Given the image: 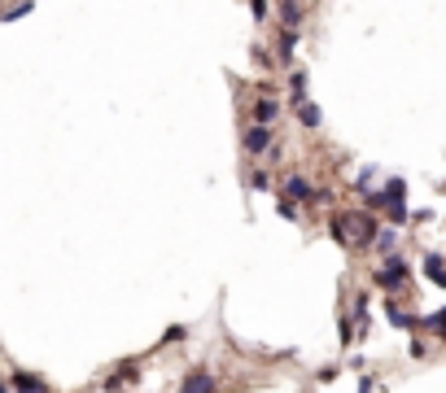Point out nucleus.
Listing matches in <instances>:
<instances>
[{
	"mask_svg": "<svg viewBox=\"0 0 446 393\" xmlns=\"http://www.w3.org/2000/svg\"><path fill=\"white\" fill-rule=\"evenodd\" d=\"M294 110H298V118H302V127H320L324 123V114H320V105H311V101H302V105H294Z\"/></svg>",
	"mask_w": 446,
	"mask_h": 393,
	"instance_id": "ddd939ff",
	"label": "nucleus"
},
{
	"mask_svg": "<svg viewBox=\"0 0 446 393\" xmlns=\"http://www.w3.org/2000/svg\"><path fill=\"white\" fill-rule=\"evenodd\" d=\"M420 271H425L429 284L446 288V258H442V254H425V267H420Z\"/></svg>",
	"mask_w": 446,
	"mask_h": 393,
	"instance_id": "6e6552de",
	"label": "nucleus"
},
{
	"mask_svg": "<svg viewBox=\"0 0 446 393\" xmlns=\"http://www.w3.org/2000/svg\"><path fill=\"white\" fill-rule=\"evenodd\" d=\"M394 245H398V227H381V232H377V241H372V249L389 258V254H394Z\"/></svg>",
	"mask_w": 446,
	"mask_h": 393,
	"instance_id": "f8f14e48",
	"label": "nucleus"
},
{
	"mask_svg": "<svg viewBox=\"0 0 446 393\" xmlns=\"http://www.w3.org/2000/svg\"><path fill=\"white\" fill-rule=\"evenodd\" d=\"M359 393H372V380H367V376L359 380Z\"/></svg>",
	"mask_w": 446,
	"mask_h": 393,
	"instance_id": "aec40b11",
	"label": "nucleus"
},
{
	"mask_svg": "<svg viewBox=\"0 0 446 393\" xmlns=\"http://www.w3.org/2000/svg\"><path fill=\"white\" fill-rule=\"evenodd\" d=\"M280 197L294 205H315V183L306 175H284L280 179Z\"/></svg>",
	"mask_w": 446,
	"mask_h": 393,
	"instance_id": "7ed1b4c3",
	"label": "nucleus"
},
{
	"mask_svg": "<svg viewBox=\"0 0 446 393\" xmlns=\"http://www.w3.org/2000/svg\"><path fill=\"white\" fill-rule=\"evenodd\" d=\"M250 9H254L258 22H267V0H250Z\"/></svg>",
	"mask_w": 446,
	"mask_h": 393,
	"instance_id": "6ab92c4d",
	"label": "nucleus"
},
{
	"mask_svg": "<svg viewBox=\"0 0 446 393\" xmlns=\"http://www.w3.org/2000/svg\"><path fill=\"white\" fill-rule=\"evenodd\" d=\"M385 319H389L394 328H403V332H416V328H420V319H416L411 310H403L398 302H385Z\"/></svg>",
	"mask_w": 446,
	"mask_h": 393,
	"instance_id": "0eeeda50",
	"label": "nucleus"
},
{
	"mask_svg": "<svg viewBox=\"0 0 446 393\" xmlns=\"http://www.w3.org/2000/svg\"><path fill=\"white\" fill-rule=\"evenodd\" d=\"M411 280V262L407 258H398V254H389L385 262H381V267L372 271V284L377 288H385V293H398V288Z\"/></svg>",
	"mask_w": 446,
	"mask_h": 393,
	"instance_id": "f257e3e1",
	"label": "nucleus"
},
{
	"mask_svg": "<svg viewBox=\"0 0 446 393\" xmlns=\"http://www.w3.org/2000/svg\"><path fill=\"white\" fill-rule=\"evenodd\" d=\"M276 118H280V101H276V96H262V101L254 105V123H258V127H272Z\"/></svg>",
	"mask_w": 446,
	"mask_h": 393,
	"instance_id": "9d476101",
	"label": "nucleus"
},
{
	"mask_svg": "<svg viewBox=\"0 0 446 393\" xmlns=\"http://www.w3.org/2000/svg\"><path fill=\"white\" fill-rule=\"evenodd\" d=\"M377 197H381V210H385L389 227L407 223V183H403V179H389V183H385V188H381Z\"/></svg>",
	"mask_w": 446,
	"mask_h": 393,
	"instance_id": "f03ea898",
	"label": "nucleus"
},
{
	"mask_svg": "<svg viewBox=\"0 0 446 393\" xmlns=\"http://www.w3.org/2000/svg\"><path fill=\"white\" fill-rule=\"evenodd\" d=\"M241 144H245V153H267L272 144H276V127H245V136H241Z\"/></svg>",
	"mask_w": 446,
	"mask_h": 393,
	"instance_id": "423d86ee",
	"label": "nucleus"
},
{
	"mask_svg": "<svg viewBox=\"0 0 446 393\" xmlns=\"http://www.w3.org/2000/svg\"><path fill=\"white\" fill-rule=\"evenodd\" d=\"M184 336H189V328H184V324H171V328L162 332V346H179Z\"/></svg>",
	"mask_w": 446,
	"mask_h": 393,
	"instance_id": "f3484780",
	"label": "nucleus"
},
{
	"mask_svg": "<svg viewBox=\"0 0 446 393\" xmlns=\"http://www.w3.org/2000/svg\"><path fill=\"white\" fill-rule=\"evenodd\" d=\"M284 5H302V0H284Z\"/></svg>",
	"mask_w": 446,
	"mask_h": 393,
	"instance_id": "4be33fe9",
	"label": "nucleus"
},
{
	"mask_svg": "<svg viewBox=\"0 0 446 393\" xmlns=\"http://www.w3.org/2000/svg\"><path fill=\"white\" fill-rule=\"evenodd\" d=\"M298 22H302V5H284L280 0V26L284 31H298Z\"/></svg>",
	"mask_w": 446,
	"mask_h": 393,
	"instance_id": "4468645a",
	"label": "nucleus"
},
{
	"mask_svg": "<svg viewBox=\"0 0 446 393\" xmlns=\"http://www.w3.org/2000/svg\"><path fill=\"white\" fill-rule=\"evenodd\" d=\"M35 5H31V0H18V5L13 9H5V13H0V22H18V18H26V13H31Z\"/></svg>",
	"mask_w": 446,
	"mask_h": 393,
	"instance_id": "dca6fc26",
	"label": "nucleus"
},
{
	"mask_svg": "<svg viewBox=\"0 0 446 393\" xmlns=\"http://www.w3.org/2000/svg\"><path fill=\"white\" fill-rule=\"evenodd\" d=\"M140 372H145V363H140V358H127V363L114 367V376H105V380H101V389H105V393H118L123 385H136Z\"/></svg>",
	"mask_w": 446,
	"mask_h": 393,
	"instance_id": "20e7f679",
	"label": "nucleus"
},
{
	"mask_svg": "<svg viewBox=\"0 0 446 393\" xmlns=\"http://www.w3.org/2000/svg\"><path fill=\"white\" fill-rule=\"evenodd\" d=\"M0 393H13V389H9V380H0Z\"/></svg>",
	"mask_w": 446,
	"mask_h": 393,
	"instance_id": "412c9836",
	"label": "nucleus"
},
{
	"mask_svg": "<svg viewBox=\"0 0 446 393\" xmlns=\"http://www.w3.org/2000/svg\"><path fill=\"white\" fill-rule=\"evenodd\" d=\"M276 210H280V219H298V205H294V201H284V197L276 201Z\"/></svg>",
	"mask_w": 446,
	"mask_h": 393,
	"instance_id": "a211bd4d",
	"label": "nucleus"
},
{
	"mask_svg": "<svg viewBox=\"0 0 446 393\" xmlns=\"http://www.w3.org/2000/svg\"><path fill=\"white\" fill-rule=\"evenodd\" d=\"M9 389H13V393H48V385H44L40 376H31V372H13V376H9Z\"/></svg>",
	"mask_w": 446,
	"mask_h": 393,
	"instance_id": "1a4fd4ad",
	"label": "nucleus"
},
{
	"mask_svg": "<svg viewBox=\"0 0 446 393\" xmlns=\"http://www.w3.org/2000/svg\"><path fill=\"white\" fill-rule=\"evenodd\" d=\"M294 44H298V31H284L280 44H276V52H280V62H284V66L294 62Z\"/></svg>",
	"mask_w": 446,
	"mask_h": 393,
	"instance_id": "2eb2a0df",
	"label": "nucleus"
},
{
	"mask_svg": "<svg viewBox=\"0 0 446 393\" xmlns=\"http://www.w3.org/2000/svg\"><path fill=\"white\" fill-rule=\"evenodd\" d=\"M179 393H219V380L206 372V367H189L179 376Z\"/></svg>",
	"mask_w": 446,
	"mask_h": 393,
	"instance_id": "39448f33",
	"label": "nucleus"
},
{
	"mask_svg": "<svg viewBox=\"0 0 446 393\" xmlns=\"http://www.w3.org/2000/svg\"><path fill=\"white\" fill-rule=\"evenodd\" d=\"M420 328H425V332H433L437 341H446V306H437L433 314H425V319H420Z\"/></svg>",
	"mask_w": 446,
	"mask_h": 393,
	"instance_id": "9b49d317",
	"label": "nucleus"
}]
</instances>
